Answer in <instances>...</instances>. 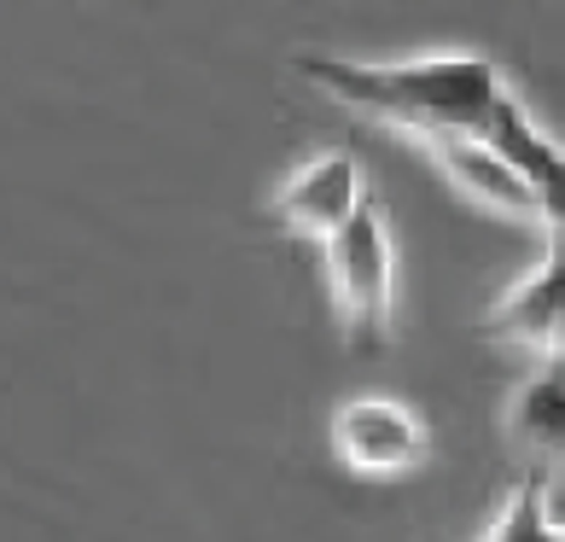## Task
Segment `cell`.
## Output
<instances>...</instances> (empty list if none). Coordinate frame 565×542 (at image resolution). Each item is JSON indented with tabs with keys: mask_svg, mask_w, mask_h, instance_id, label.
<instances>
[{
	"mask_svg": "<svg viewBox=\"0 0 565 542\" xmlns=\"http://www.w3.org/2000/svg\"><path fill=\"white\" fill-rule=\"evenodd\" d=\"M291 71L350 111L420 135H484L490 111L508 99L495 59L484 53H420V59H321L298 53Z\"/></svg>",
	"mask_w": 565,
	"mask_h": 542,
	"instance_id": "1",
	"label": "cell"
},
{
	"mask_svg": "<svg viewBox=\"0 0 565 542\" xmlns=\"http://www.w3.org/2000/svg\"><path fill=\"white\" fill-rule=\"evenodd\" d=\"M327 286L355 344H385L396 309V245L385 204L367 199L339 234L327 240Z\"/></svg>",
	"mask_w": 565,
	"mask_h": 542,
	"instance_id": "2",
	"label": "cell"
},
{
	"mask_svg": "<svg viewBox=\"0 0 565 542\" xmlns=\"http://www.w3.org/2000/svg\"><path fill=\"white\" fill-rule=\"evenodd\" d=\"M332 449L362 478H396L426 461V421L396 397H350L332 414Z\"/></svg>",
	"mask_w": 565,
	"mask_h": 542,
	"instance_id": "3",
	"label": "cell"
},
{
	"mask_svg": "<svg viewBox=\"0 0 565 542\" xmlns=\"http://www.w3.org/2000/svg\"><path fill=\"white\" fill-rule=\"evenodd\" d=\"M367 199L373 193L362 181V163H355L350 152H316L309 163H298V170L286 176L280 199H275V216L291 227V234H309V240L327 245Z\"/></svg>",
	"mask_w": 565,
	"mask_h": 542,
	"instance_id": "4",
	"label": "cell"
},
{
	"mask_svg": "<svg viewBox=\"0 0 565 542\" xmlns=\"http://www.w3.org/2000/svg\"><path fill=\"white\" fill-rule=\"evenodd\" d=\"M484 140L513 163L519 181L531 187V199H536V211H542V227H548L554 240H565V146H559L554 135H542V123L519 106L513 88H508V99L490 111Z\"/></svg>",
	"mask_w": 565,
	"mask_h": 542,
	"instance_id": "5",
	"label": "cell"
},
{
	"mask_svg": "<svg viewBox=\"0 0 565 542\" xmlns=\"http://www.w3.org/2000/svg\"><path fill=\"white\" fill-rule=\"evenodd\" d=\"M426 158L444 170V181L455 193H467L472 204H490L501 216H525V222H542L531 187L519 181V170L495 152L484 135H420Z\"/></svg>",
	"mask_w": 565,
	"mask_h": 542,
	"instance_id": "6",
	"label": "cell"
},
{
	"mask_svg": "<svg viewBox=\"0 0 565 542\" xmlns=\"http://www.w3.org/2000/svg\"><path fill=\"white\" fill-rule=\"evenodd\" d=\"M559 304H565V240H554L531 275H519L508 291H501L495 309L478 321V339L531 344V350L548 357V350H554V327H559Z\"/></svg>",
	"mask_w": 565,
	"mask_h": 542,
	"instance_id": "7",
	"label": "cell"
},
{
	"mask_svg": "<svg viewBox=\"0 0 565 542\" xmlns=\"http://www.w3.org/2000/svg\"><path fill=\"white\" fill-rule=\"evenodd\" d=\"M513 432L525 437L536 455L565 467V362L548 357V368L531 373L513 397Z\"/></svg>",
	"mask_w": 565,
	"mask_h": 542,
	"instance_id": "8",
	"label": "cell"
},
{
	"mask_svg": "<svg viewBox=\"0 0 565 542\" xmlns=\"http://www.w3.org/2000/svg\"><path fill=\"white\" fill-rule=\"evenodd\" d=\"M548 513H542V472H525L519 490L508 496V508L495 513V525L484 531V542H548Z\"/></svg>",
	"mask_w": 565,
	"mask_h": 542,
	"instance_id": "9",
	"label": "cell"
},
{
	"mask_svg": "<svg viewBox=\"0 0 565 542\" xmlns=\"http://www.w3.org/2000/svg\"><path fill=\"white\" fill-rule=\"evenodd\" d=\"M542 513H548L554 531H565V467L559 472H542Z\"/></svg>",
	"mask_w": 565,
	"mask_h": 542,
	"instance_id": "10",
	"label": "cell"
},
{
	"mask_svg": "<svg viewBox=\"0 0 565 542\" xmlns=\"http://www.w3.org/2000/svg\"><path fill=\"white\" fill-rule=\"evenodd\" d=\"M548 357L565 362V304H559V327H554V350H548Z\"/></svg>",
	"mask_w": 565,
	"mask_h": 542,
	"instance_id": "11",
	"label": "cell"
}]
</instances>
